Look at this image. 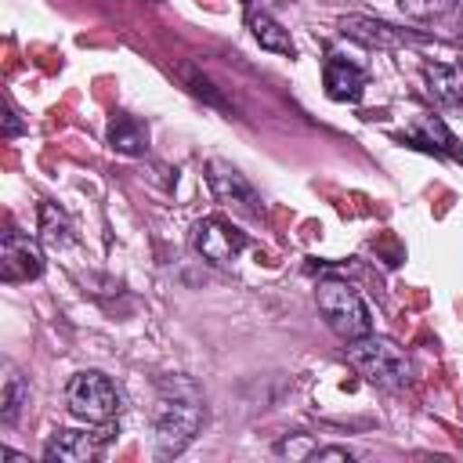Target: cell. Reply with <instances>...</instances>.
I'll return each mask as SVG.
<instances>
[{
  "instance_id": "cell-10",
  "label": "cell",
  "mask_w": 463,
  "mask_h": 463,
  "mask_svg": "<svg viewBox=\"0 0 463 463\" xmlns=\"http://www.w3.org/2000/svg\"><path fill=\"white\" fill-rule=\"evenodd\" d=\"M322 83H326V94L333 101H358L365 90V72L358 65H351L347 58L329 54L326 69H322Z\"/></svg>"
},
{
  "instance_id": "cell-1",
  "label": "cell",
  "mask_w": 463,
  "mask_h": 463,
  "mask_svg": "<svg viewBox=\"0 0 463 463\" xmlns=\"http://www.w3.org/2000/svg\"><path fill=\"white\" fill-rule=\"evenodd\" d=\"M203 427V387L192 376H163L152 405L156 456H181Z\"/></svg>"
},
{
  "instance_id": "cell-4",
  "label": "cell",
  "mask_w": 463,
  "mask_h": 463,
  "mask_svg": "<svg viewBox=\"0 0 463 463\" xmlns=\"http://www.w3.org/2000/svg\"><path fill=\"white\" fill-rule=\"evenodd\" d=\"M65 405H69V412L76 420L105 427V423H112L123 412V394H119V387L105 373L83 369V373H76L65 383Z\"/></svg>"
},
{
  "instance_id": "cell-24",
  "label": "cell",
  "mask_w": 463,
  "mask_h": 463,
  "mask_svg": "<svg viewBox=\"0 0 463 463\" xmlns=\"http://www.w3.org/2000/svg\"><path fill=\"white\" fill-rule=\"evenodd\" d=\"M459 33H463V22H459Z\"/></svg>"
},
{
  "instance_id": "cell-21",
  "label": "cell",
  "mask_w": 463,
  "mask_h": 463,
  "mask_svg": "<svg viewBox=\"0 0 463 463\" xmlns=\"http://www.w3.org/2000/svg\"><path fill=\"white\" fill-rule=\"evenodd\" d=\"M25 127H22V119H18V112H14V105L7 101V116H4V137H18Z\"/></svg>"
},
{
  "instance_id": "cell-22",
  "label": "cell",
  "mask_w": 463,
  "mask_h": 463,
  "mask_svg": "<svg viewBox=\"0 0 463 463\" xmlns=\"http://www.w3.org/2000/svg\"><path fill=\"white\" fill-rule=\"evenodd\" d=\"M0 456H4V459H11V463H29L25 456H18V452H11V449H0Z\"/></svg>"
},
{
  "instance_id": "cell-23",
  "label": "cell",
  "mask_w": 463,
  "mask_h": 463,
  "mask_svg": "<svg viewBox=\"0 0 463 463\" xmlns=\"http://www.w3.org/2000/svg\"><path fill=\"white\" fill-rule=\"evenodd\" d=\"M322 4H340V0H322Z\"/></svg>"
},
{
  "instance_id": "cell-9",
  "label": "cell",
  "mask_w": 463,
  "mask_h": 463,
  "mask_svg": "<svg viewBox=\"0 0 463 463\" xmlns=\"http://www.w3.org/2000/svg\"><path fill=\"white\" fill-rule=\"evenodd\" d=\"M340 33L358 40V43H365V47H402V43L412 40L409 33H402V29L380 22V18H365V14H344L340 18Z\"/></svg>"
},
{
  "instance_id": "cell-5",
  "label": "cell",
  "mask_w": 463,
  "mask_h": 463,
  "mask_svg": "<svg viewBox=\"0 0 463 463\" xmlns=\"http://www.w3.org/2000/svg\"><path fill=\"white\" fill-rule=\"evenodd\" d=\"M192 250L217 264V268H228L232 260H239V253L246 250V232L235 228L232 221L224 217H203L192 224Z\"/></svg>"
},
{
  "instance_id": "cell-18",
  "label": "cell",
  "mask_w": 463,
  "mask_h": 463,
  "mask_svg": "<svg viewBox=\"0 0 463 463\" xmlns=\"http://www.w3.org/2000/svg\"><path fill=\"white\" fill-rule=\"evenodd\" d=\"M459 0H398V7L409 14V18H441L449 11H456Z\"/></svg>"
},
{
  "instance_id": "cell-14",
  "label": "cell",
  "mask_w": 463,
  "mask_h": 463,
  "mask_svg": "<svg viewBox=\"0 0 463 463\" xmlns=\"http://www.w3.org/2000/svg\"><path fill=\"white\" fill-rule=\"evenodd\" d=\"M25 405H29V383H25V376L18 369H7L4 391H0V423H7V427L18 423Z\"/></svg>"
},
{
  "instance_id": "cell-12",
  "label": "cell",
  "mask_w": 463,
  "mask_h": 463,
  "mask_svg": "<svg viewBox=\"0 0 463 463\" xmlns=\"http://www.w3.org/2000/svg\"><path fill=\"white\" fill-rule=\"evenodd\" d=\"M423 80H427V90L441 105H463V69H452V65H441V61H427L423 65Z\"/></svg>"
},
{
  "instance_id": "cell-2",
  "label": "cell",
  "mask_w": 463,
  "mask_h": 463,
  "mask_svg": "<svg viewBox=\"0 0 463 463\" xmlns=\"http://www.w3.org/2000/svg\"><path fill=\"white\" fill-rule=\"evenodd\" d=\"M347 362L365 383L383 387V391H398L412 380V365L391 336L365 333L358 340H347Z\"/></svg>"
},
{
  "instance_id": "cell-8",
  "label": "cell",
  "mask_w": 463,
  "mask_h": 463,
  "mask_svg": "<svg viewBox=\"0 0 463 463\" xmlns=\"http://www.w3.org/2000/svg\"><path fill=\"white\" fill-rule=\"evenodd\" d=\"M43 250L36 239L22 232H7L0 246V279L4 282H33L43 275Z\"/></svg>"
},
{
  "instance_id": "cell-6",
  "label": "cell",
  "mask_w": 463,
  "mask_h": 463,
  "mask_svg": "<svg viewBox=\"0 0 463 463\" xmlns=\"http://www.w3.org/2000/svg\"><path fill=\"white\" fill-rule=\"evenodd\" d=\"M112 441V423H105L101 430H72L61 427L47 438L43 445V459L47 463H90L101 456V449Z\"/></svg>"
},
{
  "instance_id": "cell-3",
  "label": "cell",
  "mask_w": 463,
  "mask_h": 463,
  "mask_svg": "<svg viewBox=\"0 0 463 463\" xmlns=\"http://www.w3.org/2000/svg\"><path fill=\"white\" fill-rule=\"evenodd\" d=\"M315 304L318 315L326 318V326L340 336V340H358L365 333H373V318L365 300L358 297V289L344 279H322L315 289Z\"/></svg>"
},
{
  "instance_id": "cell-19",
  "label": "cell",
  "mask_w": 463,
  "mask_h": 463,
  "mask_svg": "<svg viewBox=\"0 0 463 463\" xmlns=\"http://www.w3.org/2000/svg\"><path fill=\"white\" fill-rule=\"evenodd\" d=\"M311 441H307V434H293V438H282L279 445H275V452L279 456H289V459H307L311 456Z\"/></svg>"
},
{
  "instance_id": "cell-17",
  "label": "cell",
  "mask_w": 463,
  "mask_h": 463,
  "mask_svg": "<svg viewBox=\"0 0 463 463\" xmlns=\"http://www.w3.org/2000/svg\"><path fill=\"white\" fill-rule=\"evenodd\" d=\"M181 76H184V83H188V90L195 94V98H203L206 105H213V109H228V101L213 90V83L195 69V65H181Z\"/></svg>"
},
{
  "instance_id": "cell-16",
  "label": "cell",
  "mask_w": 463,
  "mask_h": 463,
  "mask_svg": "<svg viewBox=\"0 0 463 463\" xmlns=\"http://www.w3.org/2000/svg\"><path fill=\"white\" fill-rule=\"evenodd\" d=\"M420 141H423V145H430V148H441V152H449L452 159H463V152H459L456 137L445 130V123H441L438 116H427V119L420 123Z\"/></svg>"
},
{
  "instance_id": "cell-13",
  "label": "cell",
  "mask_w": 463,
  "mask_h": 463,
  "mask_svg": "<svg viewBox=\"0 0 463 463\" xmlns=\"http://www.w3.org/2000/svg\"><path fill=\"white\" fill-rule=\"evenodd\" d=\"M109 145H112L116 152H123V156H137V152L148 148V127H145L141 119L127 116V112H119V116H112V123H109Z\"/></svg>"
},
{
  "instance_id": "cell-20",
  "label": "cell",
  "mask_w": 463,
  "mask_h": 463,
  "mask_svg": "<svg viewBox=\"0 0 463 463\" xmlns=\"http://www.w3.org/2000/svg\"><path fill=\"white\" fill-rule=\"evenodd\" d=\"M307 459L311 463H318V459H340V463H347V459H354V452L351 449H340V445H315Z\"/></svg>"
},
{
  "instance_id": "cell-7",
  "label": "cell",
  "mask_w": 463,
  "mask_h": 463,
  "mask_svg": "<svg viewBox=\"0 0 463 463\" xmlns=\"http://www.w3.org/2000/svg\"><path fill=\"white\" fill-rule=\"evenodd\" d=\"M206 184H210V192H213L217 203L239 210V213H250V217L260 213V195H257V188H253V184L246 181V174H239L228 159H210V163H206Z\"/></svg>"
},
{
  "instance_id": "cell-11",
  "label": "cell",
  "mask_w": 463,
  "mask_h": 463,
  "mask_svg": "<svg viewBox=\"0 0 463 463\" xmlns=\"http://www.w3.org/2000/svg\"><path fill=\"white\" fill-rule=\"evenodd\" d=\"M246 25H250L253 40H257L264 51H271V54H286V58H293V54H297L289 29H282V25H279V22H275L268 11L250 7V11H246Z\"/></svg>"
},
{
  "instance_id": "cell-15",
  "label": "cell",
  "mask_w": 463,
  "mask_h": 463,
  "mask_svg": "<svg viewBox=\"0 0 463 463\" xmlns=\"http://www.w3.org/2000/svg\"><path fill=\"white\" fill-rule=\"evenodd\" d=\"M72 239H76V235H72L69 217H65L54 203H43V206H40V242L51 246V250H61V246H69Z\"/></svg>"
}]
</instances>
